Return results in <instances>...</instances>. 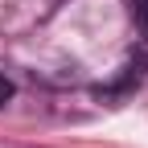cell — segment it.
Masks as SVG:
<instances>
[{"mask_svg": "<svg viewBox=\"0 0 148 148\" xmlns=\"http://www.w3.org/2000/svg\"><path fill=\"white\" fill-rule=\"evenodd\" d=\"M127 16H132L136 33L148 41V0H127Z\"/></svg>", "mask_w": 148, "mask_h": 148, "instance_id": "obj_1", "label": "cell"}, {"mask_svg": "<svg viewBox=\"0 0 148 148\" xmlns=\"http://www.w3.org/2000/svg\"><path fill=\"white\" fill-rule=\"evenodd\" d=\"M8 99H12V82H8V78H4V74H0V107H4V103H8Z\"/></svg>", "mask_w": 148, "mask_h": 148, "instance_id": "obj_2", "label": "cell"}]
</instances>
